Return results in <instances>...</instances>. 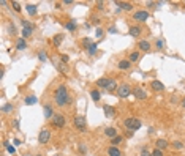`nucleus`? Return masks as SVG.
I'll return each mask as SVG.
<instances>
[{
  "mask_svg": "<svg viewBox=\"0 0 185 156\" xmlns=\"http://www.w3.org/2000/svg\"><path fill=\"white\" fill-rule=\"evenodd\" d=\"M8 30H10L11 35H14V33H16V27H14L13 24H10V25H8Z\"/></svg>",
  "mask_w": 185,
  "mask_h": 156,
  "instance_id": "nucleus-44",
  "label": "nucleus"
},
{
  "mask_svg": "<svg viewBox=\"0 0 185 156\" xmlns=\"http://www.w3.org/2000/svg\"><path fill=\"white\" fill-rule=\"evenodd\" d=\"M3 145H5V148L8 150V153H11V154H14V153H16V148H14V147H13L10 142H8V140H5V142H3Z\"/></svg>",
  "mask_w": 185,
  "mask_h": 156,
  "instance_id": "nucleus-30",
  "label": "nucleus"
},
{
  "mask_svg": "<svg viewBox=\"0 0 185 156\" xmlns=\"http://www.w3.org/2000/svg\"><path fill=\"white\" fill-rule=\"evenodd\" d=\"M155 48H157V49H163V48H165V40H157Z\"/></svg>",
  "mask_w": 185,
  "mask_h": 156,
  "instance_id": "nucleus-38",
  "label": "nucleus"
},
{
  "mask_svg": "<svg viewBox=\"0 0 185 156\" xmlns=\"http://www.w3.org/2000/svg\"><path fill=\"white\" fill-rule=\"evenodd\" d=\"M168 147H169V142L166 140V139H158V140L155 142V148H158V150H161V151L166 150Z\"/></svg>",
  "mask_w": 185,
  "mask_h": 156,
  "instance_id": "nucleus-11",
  "label": "nucleus"
},
{
  "mask_svg": "<svg viewBox=\"0 0 185 156\" xmlns=\"http://www.w3.org/2000/svg\"><path fill=\"white\" fill-rule=\"evenodd\" d=\"M128 32H130V35H131V36H136V38H138V36H139V35L142 33V29H141L139 25H131L130 29H128Z\"/></svg>",
  "mask_w": 185,
  "mask_h": 156,
  "instance_id": "nucleus-14",
  "label": "nucleus"
},
{
  "mask_svg": "<svg viewBox=\"0 0 185 156\" xmlns=\"http://www.w3.org/2000/svg\"><path fill=\"white\" fill-rule=\"evenodd\" d=\"M133 96L136 98V99H141V101H144V99H147V93L142 90V88H133Z\"/></svg>",
  "mask_w": 185,
  "mask_h": 156,
  "instance_id": "nucleus-8",
  "label": "nucleus"
},
{
  "mask_svg": "<svg viewBox=\"0 0 185 156\" xmlns=\"http://www.w3.org/2000/svg\"><path fill=\"white\" fill-rule=\"evenodd\" d=\"M108 156H122V151H120L117 147L111 145L109 148H108Z\"/></svg>",
  "mask_w": 185,
  "mask_h": 156,
  "instance_id": "nucleus-18",
  "label": "nucleus"
},
{
  "mask_svg": "<svg viewBox=\"0 0 185 156\" xmlns=\"http://www.w3.org/2000/svg\"><path fill=\"white\" fill-rule=\"evenodd\" d=\"M21 24H22V29L25 27V29H32V30H35V24H32V22H29V21H21Z\"/></svg>",
  "mask_w": 185,
  "mask_h": 156,
  "instance_id": "nucleus-32",
  "label": "nucleus"
},
{
  "mask_svg": "<svg viewBox=\"0 0 185 156\" xmlns=\"http://www.w3.org/2000/svg\"><path fill=\"white\" fill-rule=\"evenodd\" d=\"M90 98H92V101L98 103V101L101 99V93H100V90H92V91H90Z\"/></svg>",
  "mask_w": 185,
  "mask_h": 156,
  "instance_id": "nucleus-24",
  "label": "nucleus"
},
{
  "mask_svg": "<svg viewBox=\"0 0 185 156\" xmlns=\"http://www.w3.org/2000/svg\"><path fill=\"white\" fill-rule=\"evenodd\" d=\"M63 5H73V0H65V2H62Z\"/></svg>",
  "mask_w": 185,
  "mask_h": 156,
  "instance_id": "nucleus-48",
  "label": "nucleus"
},
{
  "mask_svg": "<svg viewBox=\"0 0 185 156\" xmlns=\"http://www.w3.org/2000/svg\"><path fill=\"white\" fill-rule=\"evenodd\" d=\"M95 51H97V43H92L89 48H87V52H89V55H94L95 54Z\"/></svg>",
  "mask_w": 185,
  "mask_h": 156,
  "instance_id": "nucleus-33",
  "label": "nucleus"
},
{
  "mask_svg": "<svg viewBox=\"0 0 185 156\" xmlns=\"http://www.w3.org/2000/svg\"><path fill=\"white\" fill-rule=\"evenodd\" d=\"M116 3L119 5L120 10H125V11H131L133 10V3H130V2H116Z\"/></svg>",
  "mask_w": 185,
  "mask_h": 156,
  "instance_id": "nucleus-17",
  "label": "nucleus"
},
{
  "mask_svg": "<svg viewBox=\"0 0 185 156\" xmlns=\"http://www.w3.org/2000/svg\"><path fill=\"white\" fill-rule=\"evenodd\" d=\"M78 148H79V151H81V153H87V150H86V145H84V144H79V147H78Z\"/></svg>",
  "mask_w": 185,
  "mask_h": 156,
  "instance_id": "nucleus-45",
  "label": "nucleus"
},
{
  "mask_svg": "<svg viewBox=\"0 0 185 156\" xmlns=\"http://www.w3.org/2000/svg\"><path fill=\"white\" fill-rule=\"evenodd\" d=\"M109 33H116L117 32V29H116V27H109V30H108Z\"/></svg>",
  "mask_w": 185,
  "mask_h": 156,
  "instance_id": "nucleus-47",
  "label": "nucleus"
},
{
  "mask_svg": "<svg viewBox=\"0 0 185 156\" xmlns=\"http://www.w3.org/2000/svg\"><path fill=\"white\" fill-rule=\"evenodd\" d=\"M54 99H55V104H57L59 107H63L71 103L70 99V95H68V90L65 85H59L57 88H55L54 91Z\"/></svg>",
  "mask_w": 185,
  "mask_h": 156,
  "instance_id": "nucleus-1",
  "label": "nucleus"
},
{
  "mask_svg": "<svg viewBox=\"0 0 185 156\" xmlns=\"http://www.w3.org/2000/svg\"><path fill=\"white\" fill-rule=\"evenodd\" d=\"M103 111H105V115L108 117V118H111V117H114V114H116V111H114V107H111V106H103Z\"/></svg>",
  "mask_w": 185,
  "mask_h": 156,
  "instance_id": "nucleus-20",
  "label": "nucleus"
},
{
  "mask_svg": "<svg viewBox=\"0 0 185 156\" xmlns=\"http://www.w3.org/2000/svg\"><path fill=\"white\" fill-rule=\"evenodd\" d=\"M13 125H14V128H19V122H17V120H14V123H13Z\"/></svg>",
  "mask_w": 185,
  "mask_h": 156,
  "instance_id": "nucleus-49",
  "label": "nucleus"
},
{
  "mask_svg": "<svg viewBox=\"0 0 185 156\" xmlns=\"http://www.w3.org/2000/svg\"><path fill=\"white\" fill-rule=\"evenodd\" d=\"M138 48H139V51H142V52H149L150 51V43L147 40H141L139 43H138Z\"/></svg>",
  "mask_w": 185,
  "mask_h": 156,
  "instance_id": "nucleus-12",
  "label": "nucleus"
},
{
  "mask_svg": "<svg viewBox=\"0 0 185 156\" xmlns=\"http://www.w3.org/2000/svg\"><path fill=\"white\" fill-rule=\"evenodd\" d=\"M124 126L127 128L128 131H138L142 126V122L139 120V118H136V117H130V118H125Z\"/></svg>",
  "mask_w": 185,
  "mask_h": 156,
  "instance_id": "nucleus-2",
  "label": "nucleus"
},
{
  "mask_svg": "<svg viewBox=\"0 0 185 156\" xmlns=\"http://www.w3.org/2000/svg\"><path fill=\"white\" fill-rule=\"evenodd\" d=\"M73 125H75L76 129H79V131L84 133L86 128H87V120H86V117H84V115H76L75 118H73Z\"/></svg>",
  "mask_w": 185,
  "mask_h": 156,
  "instance_id": "nucleus-3",
  "label": "nucleus"
},
{
  "mask_svg": "<svg viewBox=\"0 0 185 156\" xmlns=\"http://www.w3.org/2000/svg\"><path fill=\"white\" fill-rule=\"evenodd\" d=\"M11 6H13L14 11H21V5H19V2H16V0H13V2H11Z\"/></svg>",
  "mask_w": 185,
  "mask_h": 156,
  "instance_id": "nucleus-37",
  "label": "nucleus"
},
{
  "mask_svg": "<svg viewBox=\"0 0 185 156\" xmlns=\"http://www.w3.org/2000/svg\"><path fill=\"white\" fill-rule=\"evenodd\" d=\"M14 109V106L11 104V103H6V104H3V107H2V112L3 114H8V112H11Z\"/></svg>",
  "mask_w": 185,
  "mask_h": 156,
  "instance_id": "nucleus-29",
  "label": "nucleus"
},
{
  "mask_svg": "<svg viewBox=\"0 0 185 156\" xmlns=\"http://www.w3.org/2000/svg\"><path fill=\"white\" fill-rule=\"evenodd\" d=\"M65 27H67V29H68L70 32H75V30H76V22H75V19H70V21L67 22V25H65Z\"/></svg>",
  "mask_w": 185,
  "mask_h": 156,
  "instance_id": "nucleus-27",
  "label": "nucleus"
},
{
  "mask_svg": "<svg viewBox=\"0 0 185 156\" xmlns=\"http://www.w3.org/2000/svg\"><path fill=\"white\" fill-rule=\"evenodd\" d=\"M117 95H119V98H128L130 95H133V88L128 84H122L117 88Z\"/></svg>",
  "mask_w": 185,
  "mask_h": 156,
  "instance_id": "nucleus-4",
  "label": "nucleus"
},
{
  "mask_svg": "<svg viewBox=\"0 0 185 156\" xmlns=\"http://www.w3.org/2000/svg\"><path fill=\"white\" fill-rule=\"evenodd\" d=\"M105 134L108 136V137H111V139H114V137L117 136V129H116V128H106V129H105Z\"/></svg>",
  "mask_w": 185,
  "mask_h": 156,
  "instance_id": "nucleus-22",
  "label": "nucleus"
},
{
  "mask_svg": "<svg viewBox=\"0 0 185 156\" xmlns=\"http://www.w3.org/2000/svg\"><path fill=\"white\" fill-rule=\"evenodd\" d=\"M117 88H119V87H117V82H116L114 79H111V82H109V85H108L106 90H108V91H116Z\"/></svg>",
  "mask_w": 185,
  "mask_h": 156,
  "instance_id": "nucleus-28",
  "label": "nucleus"
},
{
  "mask_svg": "<svg viewBox=\"0 0 185 156\" xmlns=\"http://www.w3.org/2000/svg\"><path fill=\"white\" fill-rule=\"evenodd\" d=\"M109 82H111V79H108V77H100V79L95 82V84H97V87H100V88H108Z\"/></svg>",
  "mask_w": 185,
  "mask_h": 156,
  "instance_id": "nucleus-16",
  "label": "nucleus"
},
{
  "mask_svg": "<svg viewBox=\"0 0 185 156\" xmlns=\"http://www.w3.org/2000/svg\"><path fill=\"white\" fill-rule=\"evenodd\" d=\"M120 142H122V137H120V136H116L114 139H111V145H114V147L119 145Z\"/></svg>",
  "mask_w": 185,
  "mask_h": 156,
  "instance_id": "nucleus-36",
  "label": "nucleus"
},
{
  "mask_svg": "<svg viewBox=\"0 0 185 156\" xmlns=\"http://www.w3.org/2000/svg\"><path fill=\"white\" fill-rule=\"evenodd\" d=\"M36 156H41V154H36Z\"/></svg>",
  "mask_w": 185,
  "mask_h": 156,
  "instance_id": "nucleus-51",
  "label": "nucleus"
},
{
  "mask_svg": "<svg viewBox=\"0 0 185 156\" xmlns=\"http://www.w3.org/2000/svg\"><path fill=\"white\" fill-rule=\"evenodd\" d=\"M16 49H17V51L27 49V41H25L24 38H17V41H16Z\"/></svg>",
  "mask_w": 185,
  "mask_h": 156,
  "instance_id": "nucleus-19",
  "label": "nucleus"
},
{
  "mask_svg": "<svg viewBox=\"0 0 185 156\" xmlns=\"http://www.w3.org/2000/svg\"><path fill=\"white\" fill-rule=\"evenodd\" d=\"M51 122H52V125H54L55 128H59V129L67 125V120H65V117H63L62 114H55V115L52 117V120H51Z\"/></svg>",
  "mask_w": 185,
  "mask_h": 156,
  "instance_id": "nucleus-5",
  "label": "nucleus"
},
{
  "mask_svg": "<svg viewBox=\"0 0 185 156\" xmlns=\"http://www.w3.org/2000/svg\"><path fill=\"white\" fill-rule=\"evenodd\" d=\"M25 10H27V13H29L30 16H35V14H36V11H38V8H36V5L29 3V5H25Z\"/></svg>",
  "mask_w": 185,
  "mask_h": 156,
  "instance_id": "nucleus-21",
  "label": "nucleus"
},
{
  "mask_svg": "<svg viewBox=\"0 0 185 156\" xmlns=\"http://www.w3.org/2000/svg\"><path fill=\"white\" fill-rule=\"evenodd\" d=\"M141 156H152V151H150V150L144 145L142 148H141Z\"/></svg>",
  "mask_w": 185,
  "mask_h": 156,
  "instance_id": "nucleus-35",
  "label": "nucleus"
},
{
  "mask_svg": "<svg viewBox=\"0 0 185 156\" xmlns=\"http://www.w3.org/2000/svg\"><path fill=\"white\" fill-rule=\"evenodd\" d=\"M43 111H44V118H46V120H52V117L55 115V114L52 112V107H51L49 104H44V106H43Z\"/></svg>",
  "mask_w": 185,
  "mask_h": 156,
  "instance_id": "nucleus-9",
  "label": "nucleus"
},
{
  "mask_svg": "<svg viewBox=\"0 0 185 156\" xmlns=\"http://www.w3.org/2000/svg\"><path fill=\"white\" fill-rule=\"evenodd\" d=\"M97 8H98V10H103V8H105V2H97Z\"/></svg>",
  "mask_w": 185,
  "mask_h": 156,
  "instance_id": "nucleus-46",
  "label": "nucleus"
},
{
  "mask_svg": "<svg viewBox=\"0 0 185 156\" xmlns=\"http://www.w3.org/2000/svg\"><path fill=\"white\" fill-rule=\"evenodd\" d=\"M63 40H65V35H63V33H57V35H54V38H52V44L55 46V48H59Z\"/></svg>",
  "mask_w": 185,
  "mask_h": 156,
  "instance_id": "nucleus-13",
  "label": "nucleus"
},
{
  "mask_svg": "<svg viewBox=\"0 0 185 156\" xmlns=\"http://www.w3.org/2000/svg\"><path fill=\"white\" fill-rule=\"evenodd\" d=\"M46 57H48V55H46V52H44V51H40V52H38V58H40L41 62H44Z\"/></svg>",
  "mask_w": 185,
  "mask_h": 156,
  "instance_id": "nucleus-41",
  "label": "nucleus"
},
{
  "mask_svg": "<svg viewBox=\"0 0 185 156\" xmlns=\"http://www.w3.org/2000/svg\"><path fill=\"white\" fill-rule=\"evenodd\" d=\"M171 147H172L174 150H182V148H183V144H182L180 140H174V142L171 144Z\"/></svg>",
  "mask_w": 185,
  "mask_h": 156,
  "instance_id": "nucleus-31",
  "label": "nucleus"
},
{
  "mask_svg": "<svg viewBox=\"0 0 185 156\" xmlns=\"http://www.w3.org/2000/svg\"><path fill=\"white\" fill-rule=\"evenodd\" d=\"M141 58V54L139 52H138V51H135V52H131L130 54V55H128V60H130L131 63H136L138 60H139Z\"/></svg>",
  "mask_w": 185,
  "mask_h": 156,
  "instance_id": "nucleus-23",
  "label": "nucleus"
},
{
  "mask_svg": "<svg viewBox=\"0 0 185 156\" xmlns=\"http://www.w3.org/2000/svg\"><path fill=\"white\" fill-rule=\"evenodd\" d=\"M152 156H163V151L158 150V148H154L152 150Z\"/></svg>",
  "mask_w": 185,
  "mask_h": 156,
  "instance_id": "nucleus-42",
  "label": "nucleus"
},
{
  "mask_svg": "<svg viewBox=\"0 0 185 156\" xmlns=\"http://www.w3.org/2000/svg\"><path fill=\"white\" fill-rule=\"evenodd\" d=\"M32 33H33V30H32V29H25V27H24V29H22V38L25 40L27 36H30Z\"/></svg>",
  "mask_w": 185,
  "mask_h": 156,
  "instance_id": "nucleus-34",
  "label": "nucleus"
},
{
  "mask_svg": "<svg viewBox=\"0 0 185 156\" xmlns=\"http://www.w3.org/2000/svg\"><path fill=\"white\" fill-rule=\"evenodd\" d=\"M68 55H67V54H62V55H60V62H63V63H68Z\"/></svg>",
  "mask_w": 185,
  "mask_h": 156,
  "instance_id": "nucleus-43",
  "label": "nucleus"
},
{
  "mask_svg": "<svg viewBox=\"0 0 185 156\" xmlns=\"http://www.w3.org/2000/svg\"><path fill=\"white\" fill-rule=\"evenodd\" d=\"M57 69H59L60 73H63V74H67V73H68V66H67V63L60 62L59 65H57Z\"/></svg>",
  "mask_w": 185,
  "mask_h": 156,
  "instance_id": "nucleus-26",
  "label": "nucleus"
},
{
  "mask_svg": "<svg viewBox=\"0 0 185 156\" xmlns=\"http://www.w3.org/2000/svg\"><path fill=\"white\" fill-rule=\"evenodd\" d=\"M150 88L154 91H163L165 90V84H163V82H160V80H152L150 82Z\"/></svg>",
  "mask_w": 185,
  "mask_h": 156,
  "instance_id": "nucleus-10",
  "label": "nucleus"
},
{
  "mask_svg": "<svg viewBox=\"0 0 185 156\" xmlns=\"http://www.w3.org/2000/svg\"><path fill=\"white\" fill-rule=\"evenodd\" d=\"M95 35H97V38H103L105 30H103V29H97V30H95Z\"/></svg>",
  "mask_w": 185,
  "mask_h": 156,
  "instance_id": "nucleus-39",
  "label": "nucleus"
},
{
  "mask_svg": "<svg viewBox=\"0 0 185 156\" xmlns=\"http://www.w3.org/2000/svg\"><path fill=\"white\" fill-rule=\"evenodd\" d=\"M133 19L138 21V22H146L147 19H149V13L144 11V10H139V11H136L133 14Z\"/></svg>",
  "mask_w": 185,
  "mask_h": 156,
  "instance_id": "nucleus-7",
  "label": "nucleus"
},
{
  "mask_svg": "<svg viewBox=\"0 0 185 156\" xmlns=\"http://www.w3.org/2000/svg\"><path fill=\"white\" fill-rule=\"evenodd\" d=\"M92 44V41H90V38H84V40H82V46H84V48L87 49L89 48V46Z\"/></svg>",
  "mask_w": 185,
  "mask_h": 156,
  "instance_id": "nucleus-40",
  "label": "nucleus"
},
{
  "mask_svg": "<svg viewBox=\"0 0 185 156\" xmlns=\"http://www.w3.org/2000/svg\"><path fill=\"white\" fill-rule=\"evenodd\" d=\"M182 107H183V109H185V99H183V101H182Z\"/></svg>",
  "mask_w": 185,
  "mask_h": 156,
  "instance_id": "nucleus-50",
  "label": "nucleus"
},
{
  "mask_svg": "<svg viewBox=\"0 0 185 156\" xmlns=\"http://www.w3.org/2000/svg\"><path fill=\"white\" fill-rule=\"evenodd\" d=\"M36 101H38V98H36L35 95H32V96H27V98L24 99V103H25L27 106H32V104H36Z\"/></svg>",
  "mask_w": 185,
  "mask_h": 156,
  "instance_id": "nucleus-25",
  "label": "nucleus"
},
{
  "mask_svg": "<svg viewBox=\"0 0 185 156\" xmlns=\"http://www.w3.org/2000/svg\"><path fill=\"white\" fill-rule=\"evenodd\" d=\"M117 66H119V69H130V66H131V62L128 60V58H124V60H120L119 63H117Z\"/></svg>",
  "mask_w": 185,
  "mask_h": 156,
  "instance_id": "nucleus-15",
  "label": "nucleus"
},
{
  "mask_svg": "<svg viewBox=\"0 0 185 156\" xmlns=\"http://www.w3.org/2000/svg\"><path fill=\"white\" fill-rule=\"evenodd\" d=\"M49 139H51V131H49V129H46V128H44V129H41L40 134H38V142L44 145V144H48V142H49Z\"/></svg>",
  "mask_w": 185,
  "mask_h": 156,
  "instance_id": "nucleus-6",
  "label": "nucleus"
}]
</instances>
